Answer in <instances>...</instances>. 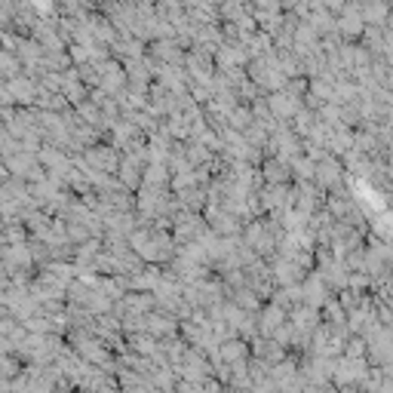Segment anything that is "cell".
Masks as SVG:
<instances>
[{
	"instance_id": "277c9868",
	"label": "cell",
	"mask_w": 393,
	"mask_h": 393,
	"mask_svg": "<svg viewBox=\"0 0 393 393\" xmlns=\"http://www.w3.org/2000/svg\"><path fill=\"white\" fill-rule=\"evenodd\" d=\"M366 25H369L366 16H363V10H356V6H350L344 16H338V31L344 40H360Z\"/></svg>"
},
{
	"instance_id": "8992f818",
	"label": "cell",
	"mask_w": 393,
	"mask_h": 393,
	"mask_svg": "<svg viewBox=\"0 0 393 393\" xmlns=\"http://www.w3.org/2000/svg\"><path fill=\"white\" fill-rule=\"evenodd\" d=\"M344 356L347 360H369V338L360 332H353L347 338V347H344Z\"/></svg>"
},
{
	"instance_id": "5b68a950",
	"label": "cell",
	"mask_w": 393,
	"mask_h": 393,
	"mask_svg": "<svg viewBox=\"0 0 393 393\" xmlns=\"http://www.w3.org/2000/svg\"><path fill=\"white\" fill-rule=\"evenodd\" d=\"M323 311V320L326 323H332V326H347V311H344V304L338 302V295H332L329 302L320 307Z\"/></svg>"
},
{
	"instance_id": "6da1fadb",
	"label": "cell",
	"mask_w": 393,
	"mask_h": 393,
	"mask_svg": "<svg viewBox=\"0 0 393 393\" xmlns=\"http://www.w3.org/2000/svg\"><path fill=\"white\" fill-rule=\"evenodd\" d=\"M286 320H289V311H286L283 304L277 302H264V307L259 313H255V323H259V335H264V338H270V335L280 329Z\"/></svg>"
},
{
	"instance_id": "3957f363",
	"label": "cell",
	"mask_w": 393,
	"mask_h": 393,
	"mask_svg": "<svg viewBox=\"0 0 393 393\" xmlns=\"http://www.w3.org/2000/svg\"><path fill=\"white\" fill-rule=\"evenodd\" d=\"M261 175L268 184H292L295 182V173H292V166L283 160V157H264Z\"/></svg>"
},
{
	"instance_id": "7a4b0ae2",
	"label": "cell",
	"mask_w": 393,
	"mask_h": 393,
	"mask_svg": "<svg viewBox=\"0 0 393 393\" xmlns=\"http://www.w3.org/2000/svg\"><path fill=\"white\" fill-rule=\"evenodd\" d=\"M3 83L12 89V96H16V102L22 105V108H31V105L37 102V92H40L37 77H31V74H19V77H12V80H3Z\"/></svg>"
}]
</instances>
